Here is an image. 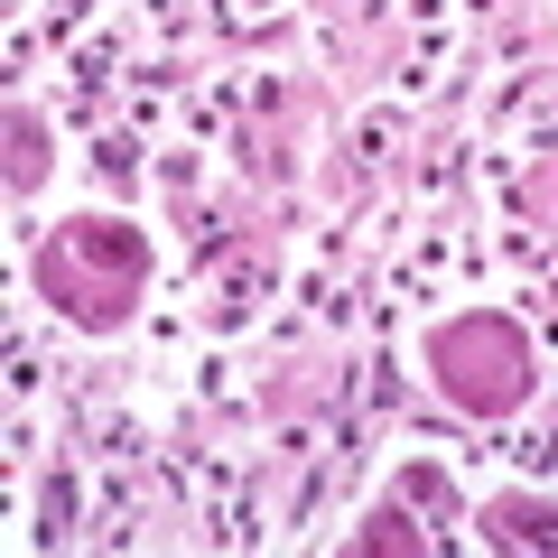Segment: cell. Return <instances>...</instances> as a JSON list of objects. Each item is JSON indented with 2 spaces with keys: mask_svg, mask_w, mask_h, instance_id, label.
Segmentation results:
<instances>
[{
  "mask_svg": "<svg viewBox=\"0 0 558 558\" xmlns=\"http://www.w3.org/2000/svg\"><path fill=\"white\" fill-rule=\"evenodd\" d=\"M428 373H438V391L457 400V410L502 418L531 391V344H521L512 317H457V326L428 336Z\"/></svg>",
  "mask_w": 558,
  "mask_h": 558,
  "instance_id": "7a4b0ae2",
  "label": "cell"
},
{
  "mask_svg": "<svg viewBox=\"0 0 558 558\" xmlns=\"http://www.w3.org/2000/svg\"><path fill=\"white\" fill-rule=\"evenodd\" d=\"M354 549H428V531H418V521H400V512H381L373 531L354 539Z\"/></svg>",
  "mask_w": 558,
  "mask_h": 558,
  "instance_id": "277c9868",
  "label": "cell"
},
{
  "mask_svg": "<svg viewBox=\"0 0 558 558\" xmlns=\"http://www.w3.org/2000/svg\"><path fill=\"white\" fill-rule=\"evenodd\" d=\"M0 140H10V159H0V186H10V196H38L47 168H57V149H47L38 112H28V102H10V112H0Z\"/></svg>",
  "mask_w": 558,
  "mask_h": 558,
  "instance_id": "3957f363",
  "label": "cell"
},
{
  "mask_svg": "<svg viewBox=\"0 0 558 558\" xmlns=\"http://www.w3.org/2000/svg\"><path fill=\"white\" fill-rule=\"evenodd\" d=\"M149 279V242L112 215H75L38 242V299H57L75 326H121Z\"/></svg>",
  "mask_w": 558,
  "mask_h": 558,
  "instance_id": "6da1fadb",
  "label": "cell"
}]
</instances>
